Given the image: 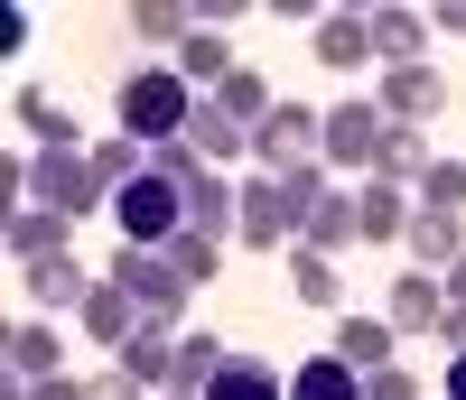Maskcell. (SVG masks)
Instances as JSON below:
<instances>
[{"mask_svg": "<svg viewBox=\"0 0 466 400\" xmlns=\"http://www.w3.org/2000/svg\"><path fill=\"white\" fill-rule=\"evenodd\" d=\"M448 298H457V307H466V261H457V270H448Z\"/></svg>", "mask_w": 466, "mask_h": 400, "instance_id": "39", "label": "cell"}, {"mask_svg": "<svg viewBox=\"0 0 466 400\" xmlns=\"http://www.w3.org/2000/svg\"><path fill=\"white\" fill-rule=\"evenodd\" d=\"M37 382H56V326H10V400H28Z\"/></svg>", "mask_w": 466, "mask_h": 400, "instance_id": "11", "label": "cell"}, {"mask_svg": "<svg viewBox=\"0 0 466 400\" xmlns=\"http://www.w3.org/2000/svg\"><path fill=\"white\" fill-rule=\"evenodd\" d=\"M197 85H187L177 65H140L131 85H122V131L131 140H149V149H168V140H187V122H197Z\"/></svg>", "mask_w": 466, "mask_h": 400, "instance_id": "1", "label": "cell"}, {"mask_svg": "<svg viewBox=\"0 0 466 400\" xmlns=\"http://www.w3.org/2000/svg\"><path fill=\"white\" fill-rule=\"evenodd\" d=\"M373 103H382V122H392V131H430L439 112H448V85H439V65H392Z\"/></svg>", "mask_w": 466, "mask_h": 400, "instance_id": "6", "label": "cell"}, {"mask_svg": "<svg viewBox=\"0 0 466 400\" xmlns=\"http://www.w3.org/2000/svg\"><path fill=\"white\" fill-rule=\"evenodd\" d=\"M19 279H28V298H37V307H85V289H94V279L75 270L66 252H56V261H28Z\"/></svg>", "mask_w": 466, "mask_h": 400, "instance_id": "25", "label": "cell"}, {"mask_svg": "<svg viewBox=\"0 0 466 400\" xmlns=\"http://www.w3.org/2000/svg\"><path fill=\"white\" fill-rule=\"evenodd\" d=\"M75 316H85V335L103 345V354H122L140 326H149V316H140V298L122 289V279H94V289H85V307H75Z\"/></svg>", "mask_w": 466, "mask_h": 400, "instance_id": "8", "label": "cell"}, {"mask_svg": "<svg viewBox=\"0 0 466 400\" xmlns=\"http://www.w3.org/2000/svg\"><path fill=\"white\" fill-rule=\"evenodd\" d=\"M168 261H177V270H187V279L206 289V279L224 270V243H206V233H177V243H168Z\"/></svg>", "mask_w": 466, "mask_h": 400, "instance_id": "32", "label": "cell"}, {"mask_svg": "<svg viewBox=\"0 0 466 400\" xmlns=\"http://www.w3.org/2000/svg\"><path fill=\"white\" fill-rule=\"evenodd\" d=\"M112 224H122L140 252H168L177 233H187V186L159 177V158H149V177H131L122 195H112Z\"/></svg>", "mask_w": 466, "mask_h": 400, "instance_id": "2", "label": "cell"}, {"mask_svg": "<svg viewBox=\"0 0 466 400\" xmlns=\"http://www.w3.org/2000/svg\"><path fill=\"white\" fill-rule=\"evenodd\" d=\"M215 112H233V122H243V131H261L270 112H280V94H270L261 75L243 65V75H233V85H215Z\"/></svg>", "mask_w": 466, "mask_h": 400, "instance_id": "27", "label": "cell"}, {"mask_svg": "<svg viewBox=\"0 0 466 400\" xmlns=\"http://www.w3.org/2000/svg\"><path fill=\"white\" fill-rule=\"evenodd\" d=\"M420 205H430V215H466V168H457V158H439V168L420 177Z\"/></svg>", "mask_w": 466, "mask_h": 400, "instance_id": "31", "label": "cell"}, {"mask_svg": "<svg viewBox=\"0 0 466 400\" xmlns=\"http://www.w3.org/2000/svg\"><path fill=\"white\" fill-rule=\"evenodd\" d=\"M364 400H420L410 364H382V373H364Z\"/></svg>", "mask_w": 466, "mask_h": 400, "instance_id": "33", "label": "cell"}, {"mask_svg": "<svg viewBox=\"0 0 466 400\" xmlns=\"http://www.w3.org/2000/svg\"><path fill=\"white\" fill-rule=\"evenodd\" d=\"M308 47H318V65H327V75H355V65H373V10H327Z\"/></svg>", "mask_w": 466, "mask_h": 400, "instance_id": "9", "label": "cell"}, {"mask_svg": "<svg viewBox=\"0 0 466 400\" xmlns=\"http://www.w3.org/2000/svg\"><path fill=\"white\" fill-rule=\"evenodd\" d=\"M430 168H439V158H430V140H420V131H392V140H382V158H373V177H382V186H401V195L430 177Z\"/></svg>", "mask_w": 466, "mask_h": 400, "instance_id": "24", "label": "cell"}, {"mask_svg": "<svg viewBox=\"0 0 466 400\" xmlns=\"http://www.w3.org/2000/svg\"><path fill=\"white\" fill-rule=\"evenodd\" d=\"M28 400H94V391H85V382H66V373H56V382H37Z\"/></svg>", "mask_w": 466, "mask_h": 400, "instance_id": "35", "label": "cell"}, {"mask_svg": "<svg viewBox=\"0 0 466 400\" xmlns=\"http://www.w3.org/2000/svg\"><path fill=\"white\" fill-rule=\"evenodd\" d=\"M177 75L187 85H233V47H224V28H187V47H177Z\"/></svg>", "mask_w": 466, "mask_h": 400, "instance_id": "20", "label": "cell"}, {"mask_svg": "<svg viewBox=\"0 0 466 400\" xmlns=\"http://www.w3.org/2000/svg\"><path fill=\"white\" fill-rule=\"evenodd\" d=\"M289 289H299L308 307H336V261H327V252H299V261H289Z\"/></svg>", "mask_w": 466, "mask_h": 400, "instance_id": "30", "label": "cell"}, {"mask_svg": "<svg viewBox=\"0 0 466 400\" xmlns=\"http://www.w3.org/2000/svg\"><path fill=\"white\" fill-rule=\"evenodd\" d=\"M168 400H206V391H168Z\"/></svg>", "mask_w": 466, "mask_h": 400, "instance_id": "40", "label": "cell"}, {"mask_svg": "<svg viewBox=\"0 0 466 400\" xmlns=\"http://www.w3.org/2000/svg\"><path fill=\"white\" fill-rule=\"evenodd\" d=\"M131 37H149V47H187V28H197V10L187 0H140V10H122Z\"/></svg>", "mask_w": 466, "mask_h": 400, "instance_id": "23", "label": "cell"}, {"mask_svg": "<svg viewBox=\"0 0 466 400\" xmlns=\"http://www.w3.org/2000/svg\"><path fill=\"white\" fill-rule=\"evenodd\" d=\"M224 364H233V345H224V335H177V382H168V391H206Z\"/></svg>", "mask_w": 466, "mask_h": 400, "instance_id": "28", "label": "cell"}, {"mask_svg": "<svg viewBox=\"0 0 466 400\" xmlns=\"http://www.w3.org/2000/svg\"><path fill=\"white\" fill-rule=\"evenodd\" d=\"M448 400H466V354H457V364H448Z\"/></svg>", "mask_w": 466, "mask_h": 400, "instance_id": "38", "label": "cell"}, {"mask_svg": "<svg viewBox=\"0 0 466 400\" xmlns=\"http://www.w3.org/2000/svg\"><path fill=\"white\" fill-rule=\"evenodd\" d=\"M289 400H364V373L336 364V354H308V364L289 373Z\"/></svg>", "mask_w": 466, "mask_h": 400, "instance_id": "19", "label": "cell"}, {"mask_svg": "<svg viewBox=\"0 0 466 400\" xmlns=\"http://www.w3.org/2000/svg\"><path fill=\"white\" fill-rule=\"evenodd\" d=\"M420 47H430V10H373V56H392V65H420Z\"/></svg>", "mask_w": 466, "mask_h": 400, "instance_id": "17", "label": "cell"}, {"mask_svg": "<svg viewBox=\"0 0 466 400\" xmlns=\"http://www.w3.org/2000/svg\"><path fill=\"white\" fill-rule=\"evenodd\" d=\"M66 243H75V224H66L56 205H19V215H10V252H19V270H28V261H56Z\"/></svg>", "mask_w": 466, "mask_h": 400, "instance_id": "14", "label": "cell"}, {"mask_svg": "<svg viewBox=\"0 0 466 400\" xmlns=\"http://www.w3.org/2000/svg\"><path fill=\"white\" fill-rule=\"evenodd\" d=\"M10 112H19V131H28L37 149H85V140H75V112H66L56 94H37V85H19V94H10Z\"/></svg>", "mask_w": 466, "mask_h": 400, "instance_id": "13", "label": "cell"}, {"mask_svg": "<svg viewBox=\"0 0 466 400\" xmlns=\"http://www.w3.org/2000/svg\"><path fill=\"white\" fill-rule=\"evenodd\" d=\"M112 364H122L140 391H149V382H177V335H168V326H140L122 354H112Z\"/></svg>", "mask_w": 466, "mask_h": 400, "instance_id": "18", "label": "cell"}, {"mask_svg": "<svg viewBox=\"0 0 466 400\" xmlns=\"http://www.w3.org/2000/svg\"><path fill=\"white\" fill-rule=\"evenodd\" d=\"M439 316H448V279H430V270H401L392 279V326H439Z\"/></svg>", "mask_w": 466, "mask_h": 400, "instance_id": "16", "label": "cell"}, {"mask_svg": "<svg viewBox=\"0 0 466 400\" xmlns=\"http://www.w3.org/2000/svg\"><path fill=\"white\" fill-rule=\"evenodd\" d=\"M439 335H448V354H466V307L448 298V316H439Z\"/></svg>", "mask_w": 466, "mask_h": 400, "instance_id": "36", "label": "cell"}, {"mask_svg": "<svg viewBox=\"0 0 466 400\" xmlns=\"http://www.w3.org/2000/svg\"><path fill=\"white\" fill-rule=\"evenodd\" d=\"M401 243H410V261H420V270H439V279H448V270L466 261V224H457V215H430V205H420Z\"/></svg>", "mask_w": 466, "mask_h": 400, "instance_id": "10", "label": "cell"}, {"mask_svg": "<svg viewBox=\"0 0 466 400\" xmlns=\"http://www.w3.org/2000/svg\"><path fill=\"white\" fill-rule=\"evenodd\" d=\"M28 177H37V205H56L66 224H85L103 195H112V186L94 177V149H37V168H28Z\"/></svg>", "mask_w": 466, "mask_h": 400, "instance_id": "5", "label": "cell"}, {"mask_svg": "<svg viewBox=\"0 0 466 400\" xmlns=\"http://www.w3.org/2000/svg\"><path fill=\"white\" fill-rule=\"evenodd\" d=\"M382 140H392L382 103H336V112H327V158H336V168H373Z\"/></svg>", "mask_w": 466, "mask_h": 400, "instance_id": "7", "label": "cell"}, {"mask_svg": "<svg viewBox=\"0 0 466 400\" xmlns=\"http://www.w3.org/2000/svg\"><path fill=\"white\" fill-rule=\"evenodd\" d=\"M392 316H336V364H355V373H382L392 364Z\"/></svg>", "mask_w": 466, "mask_h": 400, "instance_id": "15", "label": "cell"}, {"mask_svg": "<svg viewBox=\"0 0 466 400\" xmlns=\"http://www.w3.org/2000/svg\"><path fill=\"white\" fill-rule=\"evenodd\" d=\"M430 28H457V37H466V0H439V10H430Z\"/></svg>", "mask_w": 466, "mask_h": 400, "instance_id": "37", "label": "cell"}, {"mask_svg": "<svg viewBox=\"0 0 466 400\" xmlns=\"http://www.w3.org/2000/svg\"><path fill=\"white\" fill-rule=\"evenodd\" d=\"M149 158H159L149 140H131V131H103V140H94V177H103L112 195H122L131 177H149Z\"/></svg>", "mask_w": 466, "mask_h": 400, "instance_id": "21", "label": "cell"}, {"mask_svg": "<svg viewBox=\"0 0 466 400\" xmlns=\"http://www.w3.org/2000/svg\"><path fill=\"white\" fill-rule=\"evenodd\" d=\"M206 400H289V382L270 373V364H252V354H233V364L206 382Z\"/></svg>", "mask_w": 466, "mask_h": 400, "instance_id": "22", "label": "cell"}, {"mask_svg": "<svg viewBox=\"0 0 466 400\" xmlns=\"http://www.w3.org/2000/svg\"><path fill=\"white\" fill-rule=\"evenodd\" d=\"M112 279H122V289L140 298V316H149V326H177V316H187V289H197V279H187L168 252H112Z\"/></svg>", "mask_w": 466, "mask_h": 400, "instance_id": "3", "label": "cell"}, {"mask_svg": "<svg viewBox=\"0 0 466 400\" xmlns=\"http://www.w3.org/2000/svg\"><path fill=\"white\" fill-rule=\"evenodd\" d=\"M252 149H261V177H299V168H318V158H327V122H318L308 103H280V112L252 131Z\"/></svg>", "mask_w": 466, "mask_h": 400, "instance_id": "4", "label": "cell"}, {"mask_svg": "<svg viewBox=\"0 0 466 400\" xmlns=\"http://www.w3.org/2000/svg\"><path fill=\"white\" fill-rule=\"evenodd\" d=\"M85 391H94V400H140V382H131V373H122V364H103V373H94V382H85Z\"/></svg>", "mask_w": 466, "mask_h": 400, "instance_id": "34", "label": "cell"}, {"mask_svg": "<svg viewBox=\"0 0 466 400\" xmlns=\"http://www.w3.org/2000/svg\"><path fill=\"white\" fill-rule=\"evenodd\" d=\"M243 122H233V112H215V103H197V122H187V149L197 158H243Z\"/></svg>", "mask_w": 466, "mask_h": 400, "instance_id": "29", "label": "cell"}, {"mask_svg": "<svg viewBox=\"0 0 466 400\" xmlns=\"http://www.w3.org/2000/svg\"><path fill=\"white\" fill-rule=\"evenodd\" d=\"M355 215H364V243H401V233H410V205H401V186H364L355 195Z\"/></svg>", "mask_w": 466, "mask_h": 400, "instance_id": "26", "label": "cell"}, {"mask_svg": "<svg viewBox=\"0 0 466 400\" xmlns=\"http://www.w3.org/2000/svg\"><path fill=\"white\" fill-rule=\"evenodd\" d=\"M233 233H243V243H289V205H280V177H252L243 186V205H233Z\"/></svg>", "mask_w": 466, "mask_h": 400, "instance_id": "12", "label": "cell"}]
</instances>
